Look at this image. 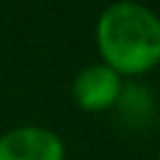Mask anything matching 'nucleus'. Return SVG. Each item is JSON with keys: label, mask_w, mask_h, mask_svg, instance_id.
<instances>
[{"label": "nucleus", "mask_w": 160, "mask_h": 160, "mask_svg": "<svg viewBox=\"0 0 160 160\" xmlns=\"http://www.w3.org/2000/svg\"><path fill=\"white\" fill-rule=\"evenodd\" d=\"M95 48L122 80L148 75L160 65V15L132 0L108 5L95 22Z\"/></svg>", "instance_id": "f257e3e1"}, {"label": "nucleus", "mask_w": 160, "mask_h": 160, "mask_svg": "<svg viewBox=\"0 0 160 160\" xmlns=\"http://www.w3.org/2000/svg\"><path fill=\"white\" fill-rule=\"evenodd\" d=\"M0 160H65V140L45 125H15L0 135Z\"/></svg>", "instance_id": "7ed1b4c3"}, {"label": "nucleus", "mask_w": 160, "mask_h": 160, "mask_svg": "<svg viewBox=\"0 0 160 160\" xmlns=\"http://www.w3.org/2000/svg\"><path fill=\"white\" fill-rule=\"evenodd\" d=\"M155 160H160V150H158V155H155Z\"/></svg>", "instance_id": "20e7f679"}, {"label": "nucleus", "mask_w": 160, "mask_h": 160, "mask_svg": "<svg viewBox=\"0 0 160 160\" xmlns=\"http://www.w3.org/2000/svg\"><path fill=\"white\" fill-rule=\"evenodd\" d=\"M125 80L102 62L85 65L70 82V98L82 112H108L118 105Z\"/></svg>", "instance_id": "f03ea898"}]
</instances>
